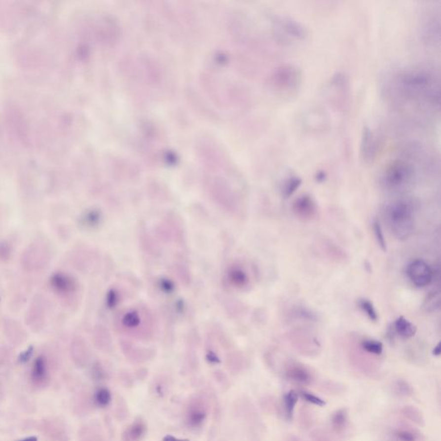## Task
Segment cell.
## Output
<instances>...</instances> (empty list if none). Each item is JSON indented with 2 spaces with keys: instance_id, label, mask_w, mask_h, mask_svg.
Here are the masks:
<instances>
[{
  "instance_id": "cell-21",
  "label": "cell",
  "mask_w": 441,
  "mask_h": 441,
  "mask_svg": "<svg viewBox=\"0 0 441 441\" xmlns=\"http://www.w3.org/2000/svg\"><path fill=\"white\" fill-rule=\"evenodd\" d=\"M46 376H47L46 361L43 358H38L37 360H36L32 369V378L35 382L40 383L41 381L44 380Z\"/></svg>"
},
{
  "instance_id": "cell-26",
  "label": "cell",
  "mask_w": 441,
  "mask_h": 441,
  "mask_svg": "<svg viewBox=\"0 0 441 441\" xmlns=\"http://www.w3.org/2000/svg\"><path fill=\"white\" fill-rule=\"evenodd\" d=\"M111 393L106 388H100L97 390L94 395V401L99 407H106L111 402Z\"/></svg>"
},
{
  "instance_id": "cell-15",
  "label": "cell",
  "mask_w": 441,
  "mask_h": 441,
  "mask_svg": "<svg viewBox=\"0 0 441 441\" xmlns=\"http://www.w3.org/2000/svg\"><path fill=\"white\" fill-rule=\"evenodd\" d=\"M322 245L323 248H325V252L323 253H325L327 257L330 259L339 262L347 258L346 253L338 247V245L332 243V241H324Z\"/></svg>"
},
{
  "instance_id": "cell-6",
  "label": "cell",
  "mask_w": 441,
  "mask_h": 441,
  "mask_svg": "<svg viewBox=\"0 0 441 441\" xmlns=\"http://www.w3.org/2000/svg\"><path fill=\"white\" fill-rule=\"evenodd\" d=\"M407 275L414 286L423 288L431 284L434 279V271L427 262L418 258L407 266Z\"/></svg>"
},
{
  "instance_id": "cell-3",
  "label": "cell",
  "mask_w": 441,
  "mask_h": 441,
  "mask_svg": "<svg viewBox=\"0 0 441 441\" xmlns=\"http://www.w3.org/2000/svg\"><path fill=\"white\" fill-rule=\"evenodd\" d=\"M271 84L280 97H294L302 85V70L294 63L279 65L272 73Z\"/></svg>"
},
{
  "instance_id": "cell-2",
  "label": "cell",
  "mask_w": 441,
  "mask_h": 441,
  "mask_svg": "<svg viewBox=\"0 0 441 441\" xmlns=\"http://www.w3.org/2000/svg\"><path fill=\"white\" fill-rule=\"evenodd\" d=\"M386 219L394 236L399 241H406L414 230V208L406 199L395 201L386 208Z\"/></svg>"
},
{
  "instance_id": "cell-5",
  "label": "cell",
  "mask_w": 441,
  "mask_h": 441,
  "mask_svg": "<svg viewBox=\"0 0 441 441\" xmlns=\"http://www.w3.org/2000/svg\"><path fill=\"white\" fill-rule=\"evenodd\" d=\"M273 28L279 41L283 42L303 41L309 37V30L304 24L286 15H277L272 19Z\"/></svg>"
},
{
  "instance_id": "cell-27",
  "label": "cell",
  "mask_w": 441,
  "mask_h": 441,
  "mask_svg": "<svg viewBox=\"0 0 441 441\" xmlns=\"http://www.w3.org/2000/svg\"><path fill=\"white\" fill-rule=\"evenodd\" d=\"M230 278L234 285H237L239 287H243L245 285H248V275L242 269H233L230 272Z\"/></svg>"
},
{
  "instance_id": "cell-29",
  "label": "cell",
  "mask_w": 441,
  "mask_h": 441,
  "mask_svg": "<svg viewBox=\"0 0 441 441\" xmlns=\"http://www.w3.org/2000/svg\"><path fill=\"white\" fill-rule=\"evenodd\" d=\"M316 182H318V183H323L327 179V173L326 172H324V171H319L318 173H316Z\"/></svg>"
},
{
  "instance_id": "cell-19",
  "label": "cell",
  "mask_w": 441,
  "mask_h": 441,
  "mask_svg": "<svg viewBox=\"0 0 441 441\" xmlns=\"http://www.w3.org/2000/svg\"><path fill=\"white\" fill-rule=\"evenodd\" d=\"M348 422V414L346 408L335 411L331 417V426L336 432H341L346 428Z\"/></svg>"
},
{
  "instance_id": "cell-4",
  "label": "cell",
  "mask_w": 441,
  "mask_h": 441,
  "mask_svg": "<svg viewBox=\"0 0 441 441\" xmlns=\"http://www.w3.org/2000/svg\"><path fill=\"white\" fill-rule=\"evenodd\" d=\"M414 174V166L409 161L397 159L384 168L381 180L388 190H398L412 183Z\"/></svg>"
},
{
  "instance_id": "cell-20",
  "label": "cell",
  "mask_w": 441,
  "mask_h": 441,
  "mask_svg": "<svg viewBox=\"0 0 441 441\" xmlns=\"http://www.w3.org/2000/svg\"><path fill=\"white\" fill-rule=\"evenodd\" d=\"M358 306L360 310L367 316V318L372 323H377L378 321V314L377 309L374 307V304L370 302L369 299H358Z\"/></svg>"
},
{
  "instance_id": "cell-18",
  "label": "cell",
  "mask_w": 441,
  "mask_h": 441,
  "mask_svg": "<svg viewBox=\"0 0 441 441\" xmlns=\"http://www.w3.org/2000/svg\"><path fill=\"white\" fill-rule=\"evenodd\" d=\"M401 414L407 420L414 422V424L418 425L420 427H423L425 425L424 417L420 409L414 406H405L401 409Z\"/></svg>"
},
{
  "instance_id": "cell-8",
  "label": "cell",
  "mask_w": 441,
  "mask_h": 441,
  "mask_svg": "<svg viewBox=\"0 0 441 441\" xmlns=\"http://www.w3.org/2000/svg\"><path fill=\"white\" fill-rule=\"evenodd\" d=\"M291 339L294 346L306 355L316 354L321 348V345L316 336L306 330H296L291 333Z\"/></svg>"
},
{
  "instance_id": "cell-13",
  "label": "cell",
  "mask_w": 441,
  "mask_h": 441,
  "mask_svg": "<svg viewBox=\"0 0 441 441\" xmlns=\"http://www.w3.org/2000/svg\"><path fill=\"white\" fill-rule=\"evenodd\" d=\"M146 431L145 422L142 420L136 421L123 433L122 441H140L146 434Z\"/></svg>"
},
{
  "instance_id": "cell-16",
  "label": "cell",
  "mask_w": 441,
  "mask_h": 441,
  "mask_svg": "<svg viewBox=\"0 0 441 441\" xmlns=\"http://www.w3.org/2000/svg\"><path fill=\"white\" fill-rule=\"evenodd\" d=\"M393 435L398 441H425V437L422 434L409 428L397 429L394 431Z\"/></svg>"
},
{
  "instance_id": "cell-17",
  "label": "cell",
  "mask_w": 441,
  "mask_h": 441,
  "mask_svg": "<svg viewBox=\"0 0 441 441\" xmlns=\"http://www.w3.org/2000/svg\"><path fill=\"white\" fill-rule=\"evenodd\" d=\"M360 347L365 353L370 354V355H375V356H379L384 351L383 343L378 341L377 339H369V338L361 340Z\"/></svg>"
},
{
  "instance_id": "cell-31",
  "label": "cell",
  "mask_w": 441,
  "mask_h": 441,
  "mask_svg": "<svg viewBox=\"0 0 441 441\" xmlns=\"http://www.w3.org/2000/svg\"><path fill=\"white\" fill-rule=\"evenodd\" d=\"M163 441H188L187 440H180V439L175 438L172 435H166V437L163 439Z\"/></svg>"
},
{
  "instance_id": "cell-10",
  "label": "cell",
  "mask_w": 441,
  "mask_h": 441,
  "mask_svg": "<svg viewBox=\"0 0 441 441\" xmlns=\"http://www.w3.org/2000/svg\"><path fill=\"white\" fill-rule=\"evenodd\" d=\"M285 373L289 381L300 385H309L314 380L311 371L304 365L295 361H290L287 364Z\"/></svg>"
},
{
  "instance_id": "cell-32",
  "label": "cell",
  "mask_w": 441,
  "mask_h": 441,
  "mask_svg": "<svg viewBox=\"0 0 441 441\" xmlns=\"http://www.w3.org/2000/svg\"><path fill=\"white\" fill-rule=\"evenodd\" d=\"M37 441V437H33V436H32V437H29V438L24 439V440H23V441Z\"/></svg>"
},
{
  "instance_id": "cell-1",
  "label": "cell",
  "mask_w": 441,
  "mask_h": 441,
  "mask_svg": "<svg viewBox=\"0 0 441 441\" xmlns=\"http://www.w3.org/2000/svg\"><path fill=\"white\" fill-rule=\"evenodd\" d=\"M391 84L400 99L434 107L440 105L438 78L427 68L402 69L393 75Z\"/></svg>"
},
{
  "instance_id": "cell-9",
  "label": "cell",
  "mask_w": 441,
  "mask_h": 441,
  "mask_svg": "<svg viewBox=\"0 0 441 441\" xmlns=\"http://www.w3.org/2000/svg\"><path fill=\"white\" fill-rule=\"evenodd\" d=\"M292 211L296 218L303 221L314 220L318 212L316 201L308 194H304L294 201Z\"/></svg>"
},
{
  "instance_id": "cell-14",
  "label": "cell",
  "mask_w": 441,
  "mask_h": 441,
  "mask_svg": "<svg viewBox=\"0 0 441 441\" xmlns=\"http://www.w3.org/2000/svg\"><path fill=\"white\" fill-rule=\"evenodd\" d=\"M302 180L297 176L289 177L284 181L281 186L282 196L285 199L292 197L296 190L302 185Z\"/></svg>"
},
{
  "instance_id": "cell-12",
  "label": "cell",
  "mask_w": 441,
  "mask_h": 441,
  "mask_svg": "<svg viewBox=\"0 0 441 441\" xmlns=\"http://www.w3.org/2000/svg\"><path fill=\"white\" fill-rule=\"evenodd\" d=\"M416 327L404 316H399L393 323V332L404 339H410L416 332Z\"/></svg>"
},
{
  "instance_id": "cell-30",
  "label": "cell",
  "mask_w": 441,
  "mask_h": 441,
  "mask_svg": "<svg viewBox=\"0 0 441 441\" xmlns=\"http://www.w3.org/2000/svg\"><path fill=\"white\" fill-rule=\"evenodd\" d=\"M441 342H439L436 346H435V348L433 350V355L434 356L439 357L441 355Z\"/></svg>"
},
{
  "instance_id": "cell-33",
  "label": "cell",
  "mask_w": 441,
  "mask_h": 441,
  "mask_svg": "<svg viewBox=\"0 0 441 441\" xmlns=\"http://www.w3.org/2000/svg\"><path fill=\"white\" fill-rule=\"evenodd\" d=\"M289 441H299L298 439L292 438V439H290V440H289Z\"/></svg>"
},
{
  "instance_id": "cell-24",
  "label": "cell",
  "mask_w": 441,
  "mask_h": 441,
  "mask_svg": "<svg viewBox=\"0 0 441 441\" xmlns=\"http://www.w3.org/2000/svg\"><path fill=\"white\" fill-rule=\"evenodd\" d=\"M372 229H373L374 236L377 241L378 247L380 248L381 250L383 252L387 251V241L386 239L384 237V231L383 227L381 226L379 220H375L372 224Z\"/></svg>"
},
{
  "instance_id": "cell-11",
  "label": "cell",
  "mask_w": 441,
  "mask_h": 441,
  "mask_svg": "<svg viewBox=\"0 0 441 441\" xmlns=\"http://www.w3.org/2000/svg\"><path fill=\"white\" fill-rule=\"evenodd\" d=\"M207 405L204 399L195 398L190 401L187 408L186 421L191 428H197L204 424L207 417Z\"/></svg>"
},
{
  "instance_id": "cell-28",
  "label": "cell",
  "mask_w": 441,
  "mask_h": 441,
  "mask_svg": "<svg viewBox=\"0 0 441 441\" xmlns=\"http://www.w3.org/2000/svg\"><path fill=\"white\" fill-rule=\"evenodd\" d=\"M300 394H301V397L309 404H314V405L319 406V407H323L326 404L324 400L320 398L319 397H316V395H314V394L309 393L307 391H301Z\"/></svg>"
},
{
  "instance_id": "cell-25",
  "label": "cell",
  "mask_w": 441,
  "mask_h": 441,
  "mask_svg": "<svg viewBox=\"0 0 441 441\" xmlns=\"http://www.w3.org/2000/svg\"><path fill=\"white\" fill-rule=\"evenodd\" d=\"M394 391L400 397H409L414 393L410 384L403 379L396 381L394 384Z\"/></svg>"
},
{
  "instance_id": "cell-7",
  "label": "cell",
  "mask_w": 441,
  "mask_h": 441,
  "mask_svg": "<svg viewBox=\"0 0 441 441\" xmlns=\"http://www.w3.org/2000/svg\"><path fill=\"white\" fill-rule=\"evenodd\" d=\"M378 153L377 136L369 126L365 125L360 140V156L366 164L373 163Z\"/></svg>"
},
{
  "instance_id": "cell-22",
  "label": "cell",
  "mask_w": 441,
  "mask_h": 441,
  "mask_svg": "<svg viewBox=\"0 0 441 441\" xmlns=\"http://www.w3.org/2000/svg\"><path fill=\"white\" fill-rule=\"evenodd\" d=\"M297 394L295 390H291L288 393L285 394L284 397L285 402V411L286 417L288 420H292L293 418V414L295 410V404L297 403Z\"/></svg>"
},
{
  "instance_id": "cell-23",
  "label": "cell",
  "mask_w": 441,
  "mask_h": 441,
  "mask_svg": "<svg viewBox=\"0 0 441 441\" xmlns=\"http://www.w3.org/2000/svg\"><path fill=\"white\" fill-rule=\"evenodd\" d=\"M440 305H441V294L439 291H434L430 292L429 295H427L422 308L427 312H433L436 309H440Z\"/></svg>"
}]
</instances>
